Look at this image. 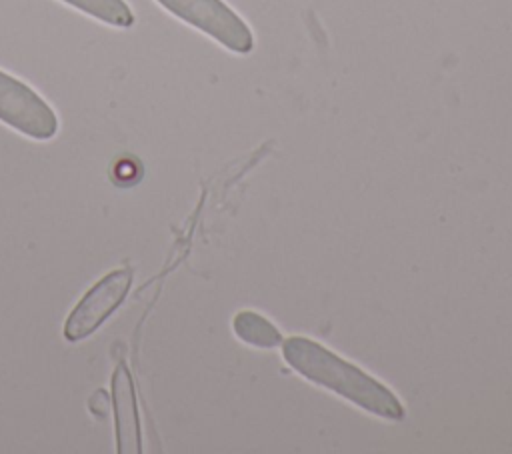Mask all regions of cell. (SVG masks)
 I'll use <instances>...</instances> for the list:
<instances>
[{
	"label": "cell",
	"instance_id": "cell-1",
	"mask_svg": "<svg viewBox=\"0 0 512 454\" xmlns=\"http://www.w3.org/2000/svg\"><path fill=\"white\" fill-rule=\"evenodd\" d=\"M282 356L294 372L312 384L342 396L374 416L386 420H402L406 416L404 406L390 388L316 340L302 336L282 340Z\"/></svg>",
	"mask_w": 512,
	"mask_h": 454
},
{
	"label": "cell",
	"instance_id": "cell-2",
	"mask_svg": "<svg viewBox=\"0 0 512 454\" xmlns=\"http://www.w3.org/2000/svg\"><path fill=\"white\" fill-rule=\"evenodd\" d=\"M178 20L200 30L234 54L254 50L250 26L224 0H156Z\"/></svg>",
	"mask_w": 512,
	"mask_h": 454
},
{
	"label": "cell",
	"instance_id": "cell-3",
	"mask_svg": "<svg viewBox=\"0 0 512 454\" xmlns=\"http://www.w3.org/2000/svg\"><path fill=\"white\" fill-rule=\"evenodd\" d=\"M0 122L34 140H50L58 132V116L52 106L34 88L4 70H0Z\"/></svg>",
	"mask_w": 512,
	"mask_h": 454
},
{
	"label": "cell",
	"instance_id": "cell-4",
	"mask_svg": "<svg viewBox=\"0 0 512 454\" xmlns=\"http://www.w3.org/2000/svg\"><path fill=\"white\" fill-rule=\"evenodd\" d=\"M130 286V268H118L102 276L68 314L64 324V338L70 342H78L96 332L124 302Z\"/></svg>",
	"mask_w": 512,
	"mask_h": 454
},
{
	"label": "cell",
	"instance_id": "cell-5",
	"mask_svg": "<svg viewBox=\"0 0 512 454\" xmlns=\"http://www.w3.org/2000/svg\"><path fill=\"white\" fill-rule=\"evenodd\" d=\"M110 400H112V410H114L118 454H140L142 452V432H140L136 390H134L132 374L124 362H120L112 372Z\"/></svg>",
	"mask_w": 512,
	"mask_h": 454
},
{
	"label": "cell",
	"instance_id": "cell-6",
	"mask_svg": "<svg viewBox=\"0 0 512 454\" xmlns=\"http://www.w3.org/2000/svg\"><path fill=\"white\" fill-rule=\"evenodd\" d=\"M232 330L244 344L256 348H276L282 344V334L278 328L252 310L238 312L232 320Z\"/></svg>",
	"mask_w": 512,
	"mask_h": 454
},
{
	"label": "cell",
	"instance_id": "cell-7",
	"mask_svg": "<svg viewBox=\"0 0 512 454\" xmlns=\"http://www.w3.org/2000/svg\"><path fill=\"white\" fill-rule=\"evenodd\" d=\"M60 2L108 26L130 28L134 24V12L124 0H60Z\"/></svg>",
	"mask_w": 512,
	"mask_h": 454
},
{
	"label": "cell",
	"instance_id": "cell-8",
	"mask_svg": "<svg viewBox=\"0 0 512 454\" xmlns=\"http://www.w3.org/2000/svg\"><path fill=\"white\" fill-rule=\"evenodd\" d=\"M110 404H112V400H110V396H106L104 390H96L90 398V410H92V414H98V416H106Z\"/></svg>",
	"mask_w": 512,
	"mask_h": 454
}]
</instances>
